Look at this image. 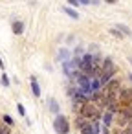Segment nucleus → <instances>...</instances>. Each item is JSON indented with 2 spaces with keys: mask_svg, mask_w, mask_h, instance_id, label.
I'll use <instances>...</instances> for the list:
<instances>
[{
  "mask_svg": "<svg viewBox=\"0 0 132 134\" xmlns=\"http://www.w3.org/2000/svg\"><path fill=\"white\" fill-rule=\"evenodd\" d=\"M79 114L90 121H99L101 119V108L97 105H94L92 101H86L83 105H79Z\"/></svg>",
  "mask_w": 132,
  "mask_h": 134,
  "instance_id": "f257e3e1",
  "label": "nucleus"
},
{
  "mask_svg": "<svg viewBox=\"0 0 132 134\" xmlns=\"http://www.w3.org/2000/svg\"><path fill=\"white\" fill-rule=\"evenodd\" d=\"M114 116H116V121L119 127H127L132 121V107H121Z\"/></svg>",
  "mask_w": 132,
  "mask_h": 134,
  "instance_id": "f03ea898",
  "label": "nucleus"
},
{
  "mask_svg": "<svg viewBox=\"0 0 132 134\" xmlns=\"http://www.w3.org/2000/svg\"><path fill=\"white\" fill-rule=\"evenodd\" d=\"M53 130L57 134H68L70 132V121H68V118L62 116V114H57L55 119H53Z\"/></svg>",
  "mask_w": 132,
  "mask_h": 134,
  "instance_id": "7ed1b4c3",
  "label": "nucleus"
},
{
  "mask_svg": "<svg viewBox=\"0 0 132 134\" xmlns=\"http://www.w3.org/2000/svg\"><path fill=\"white\" fill-rule=\"evenodd\" d=\"M119 105L121 107H132V88L130 86H121L119 92Z\"/></svg>",
  "mask_w": 132,
  "mask_h": 134,
  "instance_id": "20e7f679",
  "label": "nucleus"
},
{
  "mask_svg": "<svg viewBox=\"0 0 132 134\" xmlns=\"http://www.w3.org/2000/svg\"><path fill=\"white\" fill-rule=\"evenodd\" d=\"M48 108H50V112L51 114H61V107H59V103H57V99H53V97H50L48 99Z\"/></svg>",
  "mask_w": 132,
  "mask_h": 134,
  "instance_id": "39448f33",
  "label": "nucleus"
},
{
  "mask_svg": "<svg viewBox=\"0 0 132 134\" xmlns=\"http://www.w3.org/2000/svg\"><path fill=\"white\" fill-rule=\"evenodd\" d=\"M101 119H103V125L108 129V127L112 125V121H114V114L108 112V110H105V112H101Z\"/></svg>",
  "mask_w": 132,
  "mask_h": 134,
  "instance_id": "423d86ee",
  "label": "nucleus"
},
{
  "mask_svg": "<svg viewBox=\"0 0 132 134\" xmlns=\"http://www.w3.org/2000/svg\"><path fill=\"white\" fill-rule=\"evenodd\" d=\"M11 31H13L15 35H22V33H24V22H22V20H15V22L11 24Z\"/></svg>",
  "mask_w": 132,
  "mask_h": 134,
  "instance_id": "0eeeda50",
  "label": "nucleus"
},
{
  "mask_svg": "<svg viewBox=\"0 0 132 134\" xmlns=\"http://www.w3.org/2000/svg\"><path fill=\"white\" fill-rule=\"evenodd\" d=\"M101 83H99V79L97 77H92L90 79V94H95V92H101Z\"/></svg>",
  "mask_w": 132,
  "mask_h": 134,
  "instance_id": "6e6552de",
  "label": "nucleus"
},
{
  "mask_svg": "<svg viewBox=\"0 0 132 134\" xmlns=\"http://www.w3.org/2000/svg\"><path fill=\"white\" fill-rule=\"evenodd\" d=\"M31 92H33V96H35V97H41V86H39V83H37V77H35V75H31Z\"/></svg>",
  "mask_w": 132,
  "mask_h": 134,
  "instance_id": "1a4fd4ad",
  "label": "nucleus"
},
{
  "mask_svg": "<svg viewBox=\"0 0 132 134\" xmlns=\"http://www.w3.org/2000/svg\"><path fill=\"white\" fill-rule=\"evenodd\" d=\"M88 123H90V119H86V118H83L81 114H77V118H75V127H77L79 130H81L84 125H88Z\"/></svg>",
  "mask_w": 132,
  "mask_h": 134,
  "instance_id": "9d476101",
  "label": "nucleus"
},
{
  "mask_svg": "<svg viewBox=\"0 0 132 134\" xmlns=\"http://www.w3.org/2000/svg\"><path fill=\"white\" fill-rule=\"evenodd\" d=\"M116 30H117L121 35H125V37H130V35H132V30H128L125 24H116Z\"/></svg>",
  "mask_w": 132,
  "mask_h": 134,
  "instance_id": "9b49d317",
  "label": "nucleus"
},
{
  "mask_svg": "<svg viewBox=\"0 0 132 134\" xmlns=\"http://www.w3.org/2000/svg\"><path fill=\"white\" fill-rule=\"evenodd\" d=\"M62 11H64V13H66L68 17H72L73 20H77V19H79V13H77V11H75L73 8H70V6H66V8H62Z\"/></svg>",
  "mask_w": 132,
  "mask_h": 134,
  "instance_id": "f8f14e48",
  "label": "nucleus"
},
{
  "mask_svg": "<svg viewBox=\"0 0 132 134\" xmlns=\"http://www.w3.org/2000/svg\"><path fill=\"white\" fill-rule=\"evenodd\" d=\"M57 61H61V63H66V61H70V52H68V50H59Z\"/></svg>",
  "mask_w": 132,
  "mask_h": 134,
  "instance_id": "ddd939ff",
  "label": "nucleus"
},
{
  "mask_svg": "<svg viewBox=\"0 0 132 134\" xmlns=\"http://www.w3.org/2000/svg\"><path fill=\"white\" fill-rule=\"evenodd\" d=\"M2 119H4V125H8V127H11V125L15 123V121H13V118H11V116H8V114H4V116H2Z\"/></svg>",
  "mask_w": 132,
  "mask_h": 134,
  "instance_id": "4468645a",
  "label": "nucleus"
},
{
  "mask_svg": "<svg viewBox=\"0 0 132 134\" xmlns=\"http://www.w3.org/2000/svg\"><path fill=\"white\" fill-rule=\"evenodd\" d=\"M17 110H19V114H20V116H26V108H24V105H20V103H19V105H17Z\"/></svg>",
  "mask_w": 132,
  "mask_h": 134,
  "instance_id": "2eb2a0df",
  "label": "nucleus"
},
{
  "mask_svg": "<svg viewBox=\"0 0 132 134\" xmlns=\"http://www.w3.org/2000/svg\"><path fill=\"white\" fill-rule=\"evenodd\" d=\"M2 85H4V86H9V77H8L6 74H2Z\"/></svg>",
  "mask_w": 132,
  "mask_h": 134,
  "instance_id": "dca6fc26",
  "label": "nucleus"
},
{
  "mask_svg": "<svg viewBox=\"0 0 132 134\" xmlns=\"http://www.w3.org/2000/svg\"><path fill=\"white\" fill-rule=\"evenodd\" d=\"M125 134H132V121H130V123L125 127Z\"/></svg>",
  "mask_w": 132,
  "mask_h": 134,
  "instance_id": "f3484780",
  "label": "nucleus"
},
{
  "mask_svg": "<svg viewBox=\"0 0 132 134\" xmlns=\"http://www.w3.org/2000/svg\"><path fill=\"white\" fill-rule=\"evenodd\" d=\"M68 2H70V8H79V2H77V0H68Z\"/></svg>",
  "mask_w": 132,
  "mask_h": 134,
  "instance_id": "a211bd4d",
  "label": "nucleus"
},
{
  "mask_svg": "<svg viewBox=\"0 0 132 134\" xmlns=\"http://www.w3.org/2000/svg\"><path fill=\"white\" fill-rule=\"evenodd\" d=\"M110 33H112V35H116V37H123V35H121V33L116 30V28H114V30H110Z\"/></svg>",
  "mask_w": 132,
  "mask_h": 134,
  "instance_id": "6ab92c4d",
  "label": "nucleus"
},
{
  "mask_svg": "<svg viewBox=\"0 0 132 134\" xmlns=\"http://www.w3.org/2000/svg\"><path fill=\"white\" fill-rule=\"evenodd\" d=\"M77 2L83 4V6H88V4H90V0H77Z\"/></svg>",
  "mask_w": 132,
  "mask_h": 134,
  "instance_id": "aec40b11",
  "label": "nucleus"
},
{
  "mask_svg": "<svg viewBox=\"0 0 132 134\" xmlns=\"http://www.w3.org/2000/svg\"><path fill=\"white\" fill-rule=\"evenodd\" d=\"M103 2H106V4H116L117 0H103Z\"/></svg>",
  "mask_w": 132,
  "mask_h": 134,
  "instance_id": "412c9836",
  "label": "nucleus"
},
{
  "mask_svg": "<svg viewBox=\"0 0 132 134\" xmlns=\"http://www.w3.org/2000/svg\"><path fill=\"white\" fill-rule=\"evenodd\" d=\"M0 68H4V63H2V61H0Z\"/></svg>",
  "mask_w": 132,
  "mask_h": 134,
  "instance_id": "4be33fe9",
  "label": "nucleus"
}]
</instances>
